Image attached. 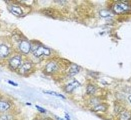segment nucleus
<instances>
[{
    "label": "nucleus",
    "mask_w": 131,
    "mask_h": 120,
    "mask_svg": "<svg viewBox=\"0 0 131 120\" xmlns=\"http://www.w3.org/2000/svg\"><path fill=\"white\" fill-rule=\"evenodd\" d=\"M31 52L37 58L51 56V50L48 47L44 46L43 44H41L40 42H36V41L31 43Z\"/></svg>",
    "instance_id": "1"
},
{
    "label": "nucleus",
    "mask_w": 131,
    "mask_h": 120,
    "mask_svg": "<svg viewBox=\"0 0 131 120\" xmlns=\"http://www.w3.org/2000/svg\"><path fill=\"white\" fill-rule=\"evenodd\" d=\"M61 69V64L57 59H51L49 60L45 66H44V73L48 74V75H52V74H56L60 71Z\"/></svg>",
    "instance_id": "2"
},
{
    "label": "nucleus",
    "mask_w": 131,
    "mask_h": 120,
    "mask_svg": "<svg viewBox=\"0 0 131 120\" xmlns=\"http://www.w3.org/2000/svg\"><path fill=\"white\" fill-rule=\"evenodd\" d=\"M113 14H124L130 12V6L127 5V2H113L109 9Z\"/></svg>",
    "instance_id": "3"
},
{
    "label": "nucleus",
    "mask_w": 131,
    "mask_h": 120,
    "mask_svg": "<svg viewBox=\"0 0 131 120\" xmlns=\"http://www.w3.org/2000/svg\"><path fill=\"white\" fill-rule=\"evenodd\" d=\"M22 62V55L20 53H15V54H12L8 58L7 60V64H8V67L9 69L12 70V71H17L18 68L21 66Z\"/></svg>",
    "instance_id": "4"
},
{
    "label": "nucleus",
    "mask_w": 131,
    "mask_h": 120,
    "mask_svg": "<svg viewBox=\"0 0 131 120\" xmlns=\"http://www.w3.org/2000/svg\"><path fill=\"white\" fill-rule=\"evenodd\" d=\"M33 69H34V63L30 59H26L25 61L22 62L21 66L18 68V70L16 72H17V74H19L21 76H27L32 73Z\"/></svg>",
    "instance_id": "5"
},
{
    "label": "nucleus",
    "mask_w": 131,
    "mask_h": 120,
    "mask_svg": "<svg viewBox=\"0 0 131 120\" xmlns=\"http://www.w3.org/2000/svg\"><path fill=\"white\" fill-rule=\"evenodd\" d=\"M7 8L13 15L18 16V17H22L26 14V12L24 11V7L21 6V4L19 2H10L8 4Z\"/></svg>",
    "instance_id": "6"
},
{
    "label": "nucleus",
    "mask_w": 131,
    "mask_h": 120,
    "mask_svg": "<svg viewBox=\"0 0 131 120\" xmlns=\"http://www.w3.org/2000/svg\"><path fill=\"white\" fill-rule=\"evenodd\" d=\"M18 51L21 55H27L31 51V43L28 39L22 38L20 42L18 43Z\"/></svg>",
    "instance_id": "7"
},
{
    "label": "nucleus",
    "mask_w": 131,
    "mask_h": 120,
    "mask_svg": "<svg viewBox=\"0 0 131 120\" xmlns=\"http://www.w3.org/2000/svg\"><path fill=\"white\" fill-rule=\"evenodd\" d=\"M11 55H12V49L10 48V46L5 43L0 44V60L8 59Z\"/></svg>",
    "instance_id": "8"
},
{
    "label": "nucleus",
    "mask_w": 131,
    "mask_h": 120,
    "mask_svg": "<svg viewBox=\"0 0 131 120\" xmlns=\"http://www.w3.org/2000/svg\"><path fill=\"white\" fill-rule=\"evenodd\" d=\"M13 106V102L10 99L2 98L0 100V114L4 112H8Z\"/></svg>",
    "instance_id": "9"
},
{
    "label": "nucleus",
    "mask_w": 131,
    "mask_h": 120,
    "mask_svg": "<svg viewBox=\"0 0 131 120\" xmlns=\"http://www.w3.org/2000/svg\"><path fill=\"white\" fill-rule=\"evenodd\" d=\"M80 86V83L77 81V80H73V81H71V82H69V83H67L65 86H64V91H65L66 93H72L76 88H78Z\"/></svg>",
    "instance_id": "10"
},
{
    "label": "nucleus",
    "mask_w": 131,
    "mask_h": 120,
    "mask_svg": "<svg viewBox=\"0 0 131 120\" xmlns=\"http://www.w3.org/2000/svg\"><path fill=\"white\" fill-rule=\"evenodd\" d=\"M81 70V67L74 63H70L69 66L67 67V73L69 76H74L79 73V71Z\"/></svg>",
    "instance_id": "11"
},
{
    "label": "nucleus",
    "mask_w": 131,
    "mask_h": 120,
    "mask_svg": "<svg viewBox=\"0 0 131 120\" xmlns=\"http://www.w3.org/2000/svg\"><path fill=\"white\" fill-rule=\"evenodd\" d=\"M107 109H108V105L106 103H103V102L91 107V110L96 112V113H105L107 111Z\"/></svg>",
    "instance_id": "12"
},
{
    "label": "nucleus",
    "mask_w": 131,
    "mask_h": 120,
    "mask_svg": "<svg viewBox=\"0 0 131 120\" xmlns=\"http://www.w3.org/2000/svg\"><path fill=\"white\" fill-rule=\"evenodd\" d=\"M98 91V87L97 85L93 84V83H88L86 85V93L90 96H93L96 94V92Z\"/></svg>",
    "instance_id": "13"
},
{
    "label": "nucleus",
    "mask_w": 131,
    "mask_h": 120,
    "mask_svg": "<svg viewBox=\"0 0 131 120\" xmlns=\"http://www.w3.org/2000/svg\"><path fill=\"white\" fill-rule=\"evenodd\" d=\"M99 15L102 18L108 19V18H113V13L109 9H100L99 10Z\"/></svg>",
    "instance_id": "14"
},
{
    "label": "nucleus",
    "mask_w": 131,
    "mask_h": 120,
    "mask_svg": "<svg viewBox=\"0 0 131 120\" xmlns=\"http://www.w3.org/2000/svg\"><path fill=\"white\" fill-rule=\"evenodd\" d=\"M130 118H131L130 111H128L127 109L122 110L120 113H119V117H118L119 120H130Z\"/></svg>",
    "instance_id": "15"
},
{
    "label": "nucleus",
    "mask_w": 131,
    "mask_h": 120,
    "mask_svg": "<svg viewBox=\"0 0 131 120\" xmlns=\"http://www.w3.org/2000/svg\"><path fill=\"white\" fill-rule=\"evenodd\" d=\"M0 120H15V117L10 112H4L0 114Z\"/></svg>",
    "instance_id": "16"
},
{
    "label": "nucleus",
    "mask_w": 131,
    "mask_h": 120,
    "mask_svg": "<svg viewBox=\"0 0 131 120\" xmlns=\"http://www.w3.org/2000/svg\"><path fill=\"white\" fill-rule=\"evenodd\" d=\"M90 105H92V106H95V105H97L99 103H101V99L97 97V96H92L91 98L89 99V102H88Z\"/></svg>",
    "instance_id": "17"
},
{
    "label": "nucleus",
    "mask_w": 131,
    "mask_h": 120,
    "mask_svg": "<svg viewBox=\"0 0 131 120\" xmlns=\"http://www.w3.org/2000/svg\"><path fill=\"white\" fill-rule=\"evenodd\" d=\"M44 93L50 94V95H54V96L60 97V98H62V99H65V96H63V95H61V94H58V93H56V92H53V91H44Z\"/></svg>",
    "instance_id": "18"
},
{
    "label": "nucleus",
    "mask_w": 131,
    "mask_h": 120,
    "mask_svg": "<svg viewBox=\"0 0 131 120\" xmlns=\"http://www.w3.org/2000/svg\"><path fill=\"white\" fill-rule=\"evenodd\" d=\"M122 110H124V108L121 106V104H115V108H114V111L116 114H119Z\"/></svg>",
    "instance_id": "19"
},
{
    "label": "nucleus",
    "mask_w": 131,
    "mask_h": 120,
    "mask_svg": "<svg viewBox=\"0 0 131 120\" xmlns=\"http://www.w3.org/2000/svg\"><path fill=\"white\" fill-rule=\"evenodd\" d=\"M36 109L38 110L40 113H46V110L44 109V108H41V107H39V106H36Z\"/></svg>",
    "instance_id": "20"
},
{
    "label": "nucleus",
    "mask_w": 131,
    "mask_h": 120,
    "mask_svg": "<svg viewBox=\"0 0 131 120\" xmlns=\"http://www.w3.org/2000/svg\"><path fill=\"white\" fill-rule=\"evenodd\" d=\"M8 83H10V84H12L13 86H17V84H16V83H14V82H12V81H10V80H8Z\"/></svg>",
    "instance_id": "21"
},
{
    "label": "nucleus",
    "mask_w": 131,
    "mask_h": 120,
    "mask_svg": "<svg viewBox=\"0 0 131 120\" xmlns=\"http://www.w3.org/2000/svg\"><path fill=\"white\" fill-rule=\"evenodd\" d=\"M1 99H2V94L0 93V100H1Z\"/></svg>",
    "instance_id": "22"
},
{
    "label": "nucleus",
    "mask_w": 131,
    "mask_h": 120,
    "mask_svg": "<svg viewBox=\"0 0 131 120\" xmlns=\"http://www.w3.org/2000/svg\"><path fill=\"white\" fill-rule=\"evenodd\" d=\"M37 120H44L43 118H37Z\"/></svg>",
    "instance_id": "23"
},
{
    "label": "nucleus",
    "mask_w": 131,
    "mask_h": 120,
    "mask_svg": "<svg viewBox=\"0 0 131 120\" xmlns=\"http://www.w3.org/2000/svg\"><path fill=\"white\" fill-rule=\"evenodd\" d=\"M56 119H57V120H62V119H60L59 117H56Z\"/></svg>",
    "instance_id": "24"
},
{
    "label": "nucleus",
    "mask_w": 131,
    "mask_h": 120,
    "mask_svg": "<svg viewBox=\"0 0 131 120\" xmlns=\"http://www.w3.org/2000/svg\"><path fill=\"white\" fill-rule=\"evenodd\" d=\"M33 120H37V118H34V119H33Z\"/></svg>",
    "instance_id": "25"
}]
</instances>
